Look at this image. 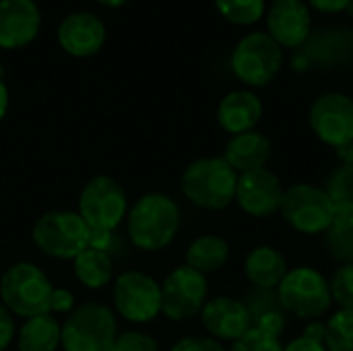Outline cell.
<instances>
[{
	"instance_id": "44dd1931",
	"label": "cell",
	"mask_w": 353,
	"mask_h": 351,
	"mask_svg": "<svg viewBox=\"0 0 353 351\" xmlns=\"http://www.w3.org/2000/svg\"><path fill=\"white\" fill-rule=\"evenodd\" d=\"M244 271L254 288L277 290L288 275V263L283 254L273 246H259L246 257Z\"/></svg>"
},
{
	"instance_id": "5bb4252c",
	"label": "cell",
	"mask_w": 353,
	"mask_h": 351,
	"mask_svg": "<svg viewBox=\"0 0 353 351\" xmlns=\"http://www.w3.org/2000/svg\"><path fill=\"white\" fill-rule=\"evenodd\" d=\"M201 321L213 339L223 341H238L252 329L246 304L230 296L207 300V304L201 310Z\"/></svg>"
},
{
	"instance_id": "e575fe53",
	"label": "cell",
	"mask_w": 353,
	"mask_h": 351,
	"mask_svg": "<svg viewBox=\"0 0 353 351\" xmlns=\"http://www.w3.org/2000/svg\"><path fill=\"white\" fill-rule=\"evenodd\" d=\"M74 306V296L68 290L62 288H54L52 296H50V312H70Z\"/></svg>"
},
{
	"instance_id": "ba28073f",
	"label": "cell",
	"mask_w": 353,
	"mask_h": 351,
	"mask_svg": "<svg viewBox=\"0 0 353 351\" xmlns=\"http://www.w3.org/2000/svg\"><path fill=\"white\" fill-rule=\"evenodd\" d=\"M89 230L114 232L128 215L124 188L110 176L91 178L79 194V211Z\"/></svg>"
},
{
	"instance_id": "cb8c5ba5",
	"label": "cell",
	"mask_w": 353,
	"mask_h": 351,
	"mask_svg": "<svg viewBox=\"0 0 353 351\" xmlns=\"http://www.w3.org/2000/svg\"><path fill=\"white\" fill-rule=\"evenodd\" d=\"M230 259V246L223 238L207 234L196 238L186 250V265L194 271L207 275L219 271Z\"/></svg>"
},
{
	"instance_id": "8d00e7d4",
	"label": "cell",
	"mask_w": 353,
	"mask_h": 351,
	"mask_svg": "<svg viewBox=\"0 0 353 351\" xmlns=\"http://www.w3.org/2000/svg\"><path fill=\"white\" fill-rule=\"evenodd\" d=\"M114 238H112V232H99V230H91L89 234V246L87 248H97V250H105L112 246Z\"/></svg>"
},
{
	"instance_id": "7c38bea8",
	"label": "cell",
	"mask_w": 353,
	"mask_h": 351,
	"mask_svg": "<svg viewBox=\"0 0 353 351\" xmlns=\"http://www.w3.org/2000/svg\"><path fill=\"white\" fill-rule=\"evenodd\" d=\"M310 126L323 143L335 149L353 143V99L339 91L323 93L310 108Z\"/></svg>"
},
{
	"instance_id": "f1b7e54d",
	"label": "cell",
	"mask_w": 353,
	"mask_h": 351,
	"mask_svg": "<svg viewBox=\"0 0 353 351\" xmlns=\"http://www.w3.org/2000/svg\"><path fill=\"white\" fill-rule=\"evenodd\" d=\"M327 250L335 261L353 265V228L352 230H327Z\"/></svg>"
},
{
	"instance_id": "4fadbf2b",
	"label": "cell",
	"mask_w": 353,
	"mask_h": 351,
	"mask_svg": "<svg viewBox=\"0 0 353 351\" xmlns=\"http://www.w3.org/2000/svg\"><path fill=\"white\" fill-rule=\"evenodd\" d=\"M283 188L279 178L267 168L244 172L238 176L236 199L240 209L252 217H271L279 211Z\"/></svg>"
},
{
	"instance_id": "277c9868",
	"label": "cell",
	"mask_w": 353,
	"mask_h": 351,
	"mask_svg": "<svg viewBox=\"0 0 353 351\" xmlns=\"http://www.w3.org/2000/svg\"><path fill=\"white\" fill-rule=\"evenodd\" d=\"M116 337L118 323L114 310L99 302H87L66 317L60 348L64 351H110Z\"/></svg>"
},
{
	"instance_id": "e0dca14e",
	"label": "cell",
	"mask_w": 353,
	"mask_h": 351,
	"mask_svg": "<svg viewBox=\"0 0 353 351\" xmlns=\"http://www.w3.org/2000/svg\"><path fill=\"white\" fill-rule=\"evenodd\" d=\"M105 41V27L99 17L91 12H72L58 27L60 48L77 58L93 56Z\"/></svg>"
},
{
	"instance_id": "74e56055",
	"label": "cell",
	"mask_w": 353,
	"mask_h": 351,
	"mask_svg": "<svg viewBox=\"0 0 353 351\" xmlns=\"http://www.w3.org/2000/svg\"><path fill=\"white\" fill-rule=\"evenodd\" d=\"M283 351H327V348H325V343H316L306 337H298L288 348H283Z\"/></svg>"
},
{
	"instance_id": "7402d4cb",
	"label": "cell",
	"mask_w": 353,
	"mask_h": 351,
	"mask_svg": "<svg viewBox=\"0 0 353 351\" xmlns=\"http://www.w3.org/2000/svg\"><path fill=\"white\" fill-rule=\"evenodd\" d=\"M62 327L54 317L39 314L27 319L17 335L19 351H56L60 348Z\"/></svg>"
},
{
	"instance_id": "4dcf8cb0",
	"label": "cell",
	"mask_w": 353,
	"mask_h": 351,
	"mask_svg": "<svg viewBox=\"0 0 353 351\" xmlns=\"http://www.w3.org/2000/svg\"><path fill=\"white\" fill-rule=\"evenodd\" d=\"M110 351H159V345L143 331H126L116 337V343Z\"/></svg>"
},
{
	"instance_id": "ffe728a7",
	"label": "cell",
	"mask_w": 353,
	"mask_h": 351,
	"mask_svg": "<svg viewBox=\"0 0 353 351\" xmlns=\"http://www.w3.org/2000/svg\"><path fill=\"white\" fill-rule=\"evenodd\" d=\"M246 308L252 321V329L271 335L275 339L281 337L283 329H285V310L279 302L277 290H263V288H254L248 292L246 296Z\"/></svg>"
},
{
	"instance_id": "9a60e30c",
	"label": "cell",
	"mask_w": 353,
	"mask_h": 351,
	"mask_svg": "<svg viewBox=\"0 0 353 351\" xmlns=\"http://www.w3.org/2000/svg\"><path fill=\"white\" fill-rule=\"evenodd\" d=\"M267 29L281 48L300 46L310 33V6L306 0H273L267 8Z\"/></svg>"
},
{
	"instance_id": "ab89813d",
	"label": "cell",
	"mask_w": 353,
	"mask_h": 351,
	"mask_svg": "<svg viewBox=\"0 0 353 351\" xmlns=\"http://www.w3.org/2000/svg\"><path fill=\"white\" fill-rule=\"evenodd\" d=\"M6 110H8V89L2 83V79H0V122L6 116Z\"/></svg>"
},
{
	"instance_id": "3957f363",
	"label": "cell",
	"mask_w": 353,
	"mask_h": 351,
	"mask_svg": "<svg viewBox=\"0 0 353 351\" xmlns=\"http://www.w3.org/2000/svg\"><path fill=\"white\" fill-rule=\"evenodd\" d=\"M50 277L33 263L10 265L0 279V302L10 314L21 319H33L50 312L52 296Z\"/></svg>"
},
{
	"instance_id": "d590c367",
	"label": "cell",
	"mask_w": 353,
	"mask_h": 351,
	"mask_svg": "<svg viewBox=\"0 0 353 351\" xmlns=\"http://www.w3.org/2000/svg\"><path fill=\"white\" fill-rule=\"evenodd\" d=\"M308 4L321 12H327V14H333V12H339V10H345L350 0H308Z\"/></svg>"
},
{
	"instance_id": "d4e9b609",
	"label": "cell",
	"mask_w": 353,
	"mask_h": 351,
	"mask_svg": "<svg viewBox=\"0 0 353 351\" xmlns=\"http://www.w3.org/2000/svg\"><path fill=\"white\" fill-rule=\"evenodd\" d=\"M215 6L234 25H254L267 12L265 0H215Z\"/></svg>"
},
{
	"instance_id": "60d3db41",
	"label": "cell",
	"mask_w": 353,
	"mask_h": 351,
	"mask_svg": "<svg viewBox=\"0 0 353 351\" xmlns=\"http://www.w3.org/2000/svg\"><path fill=\"white\" fill-rule=\"evenodd\" d=\"M337 155L345 161V163H353V143H347L343 147H337Z\"/></svg>"
},
{
	"instance_id": "5b68a950",
	"label": "cell",
	"mask_w": 353,
	"mask_h": 351,
	"mask_svg": "<svg viewBox=\"0 0 353 351\" xmlns=\"http://www.w3.org/2000/svg\"><path fill=\"white\" fill-rule=\"evenodd\" d=\"M89 225L77 211H48L33 225L35 246L52 259H74L89 246Z\"/></svg>"
},
{
	"instance_id": "d6986e66",
	"label": "cell",
	"mask_w": 353,
	"mask_h": 351,
	"mask_svg": "<svg viewBox=\"0 0 353 351\" xmlns=\"http://www.w3.org/2000/svg\"><path fill=\"white\" fill-rule=\"evenodd\" d=\"M269 157H271V141L259 130L234 134L225 147V153H223V159L238 174L265 168Z\"/></svg>"
},
{
	"instance_id": "2e32d148",
	"label": "cell",
	"mask_w": 353,
	"mask_h": 351,
	"mask_svg": "<svg viewBox=\"0 0 353 351\" xmlns=\"http://www.w3.org/2000/svg\"><path fill=\"white\" fill-rule=\"evenodd\" d=\"M41 14L33 0H0V48L17 50L35 39Z\"/></svg>"
},
{
	"instance_id": "d6a6232c",
	"label": "cell",
	"mask_w": 353,
	"mask_h": 351,
	"mask_svg": "<svg viewBox=\"0 0 353 351\" xmlns=\"http://www.w3.org/2000/svg\"><path fill=\"white\" fill-rule=\"evenodd\" d=\"M353 228V203H335L333 219L329 230H352Z\"/></svg>"
},
{
	"instance_id": "7a4b0ae2",
	"label": "cell",
	"mask_w": 353,
	"mask_h": 351,
	"mask_svg": "<svg viewBox=\"0 0 353 351\" xmlns=\"http://www.w3.org/2000/svg\"><path fill=\"white\" fill-rule=\"evenodd\" d=\"M238 172L223 157H203L192 161L182 174L184 197L209 211H221L236 199Z\"/></svg>"
},
{
	"instance_id": "83f0119b",
	"label": "cell",
	"mask_w": 353,
	"mask_h": 351,
	"mask_svg": "<svg viewBox=\"0 0 353 351\" xmlns=\"http://www.w3.org/2000/svg\"><path fill=\"white\" fill-rule=\"evenodd\" d=\"M331 296L341 310H353V265H343L331 279Z\"/></svg>"
},
{
	"instance_id": "4316f807",
	"label": "cell",
	"mask_w": 353,
	"mask_h": 351,
	"mask_svg": "<svg viewBox=\"0 0 353 351\" xmlns=\"http://www.w3.org/2000/svg\"><path fill=\"white\" fill-rule=\"evenodd\" d=\"M325 190L333 203H353V163L337 168L329 176Z\"/></svg>"
},
{
	"instance_id": "ac0fdd59",
	"label": "cell",
	"mask_w": 353,
	"mask_h": 351,
	"mask_svg": "<svg viewBox=\"0 0 353 351\" xmlns=\"http://www.w3.org/2000/svg\"><path fill=\"white\" fill-rule=\"evenodd\" d=\"M263 116V103L256 93L238 89L228 93L217 108V122L230 134H242L254 130Z\"/></svg>"
},
{
	"instance_id": "52a82bcc",
	"label": "cell",
	"mask_w": 353,
	"mask_h": 351,
	"mask_svg": "<svg viewBox=\"0 0 353 351\" xmlns=\"http://www.w3.org/2000/svg\"><path fill=\"white\" fill-rule=\"evenodd\" d=\"M277 296L283 310L298 319H316L325 314L333 302L329 281L312 267L288 271L277 288Z\"/></svg>"
},
{
	"instance_id": "484cf974",
	"label": "cell",
	"mask_w": 353,
	"mask_h": 351,
	"mask_svg": "<svg viewBox=\"0 0 353 351\" xmlns=\"http://www.w3.org/2000/svg\"><path fill=\"white\" fill-rule=\"evenodd\" d=\"M325 327L327 351H353V310H339Z\"/></svg>"
},
{
	"instance_id": "f546056e",
	"label": "cell",
	"mask_w": 353,
	"mask_h": 351,
	"mask_svg": "<svg viewBox=\"0 0 353 351\" xmlns=\"http://www.w3.org/2000/svg\"><path fill=\"white\" fill-rule=\"evenodd\" d=\"M230 351H283V345L279 343V339L250 329L244 337L234 341Z\"/></svg>"
},
{
	"instance_id": "1f68e13d",
	"label": "cell",
	"mask_w": 353,
	"mask_h": 351,
	"mask_svg": "<svg viewBox=\"0 0 353 351\" xmlns=\"http://www.w3.org/2000/svg\"><path fill=\"white\" fill-rule=\"evenodd\" d=\"M170 351H225L213 337H184Z\"/></svg>"
},
{
	"instance_id": "8fae6325",
	"label": "cell",
	"mask_w": 353,
	"mask_h": 351,
	"mask_svg": "<svg viewBox=\"0 0 353 351\" xmlns=\"http://www.w3.org/2000/svg\"><path fill=\"white\" fill-rule=\"evenodd\" d=\"M207 277L188 265L176 267L161 283V314L170 321H190L207 304Z\"/></svg>"
},
{
	"instance_id": "8992f818",
	"label": "cell",
	"mask_w": 353,
	"mask_h": 351,
	"mask_svg": "<svg viewBox=\"0 0 353 351\" xmlns=\"http://www.w3.org/2000/svg\"><path fill=\"white\" fill-rule=\"evenodd\" d=\"M281 66L283 48L267 31H252L244 35L232 52L234 74L250 87L269 85Z\"/></svg>"
},
{
	"instance_id": "836d02e7",
	"label": "cell",
	"mask_w": 353,
	"mask_h": 351,
	"mask_svg": "<svg viewBox=\"0 0 353 351\" xmlns=\"http://www.w3.org/2000/svg\"><path fill=\"white\" fill-rule=\"evenodd\" d=\"M14 339V321L8 308L0 302V351H4Z\"/></svg>"
},
{
	"instance_id": "f35d334b",
	"label": "cell",
	"mask_w": 353,
	"mask_h": 351,
	"mask_svg": "<svg viewBox=\"0 0 353 351\" xmlns=\"http://www.w3.org/2000/svg\"><path fill=\"white\" fill-rule=\"evenodd\" d=\"M325 331H327V327H325L323 323L314 321V323L306 325L302 337H306V339H310V341H316V343H325Z\"/></svg>"
},
{
	"instance_id": "6da1fadb",
	"label": "cell",
	"mask_w": 353,
	"mask_h": 351,
	"mask_svg": "<svg viewBox=\"0 0 353 351\" xmlns=\"http://www.w3.org/2000/svg\"><path fill=\"white\" fill-rule=\"evenodd\" d=\"M180 223L182 217L178 205L161 192L141 197L126 215L132 244L147 252L170 246L180 230Z\"/></svg>"
},
{
	"instance_id": "b9f144b4",
	"label": "cell",
	"mask_w": 353,
	"mask_h": 351,
	"mask_svg": "<svg viewBox=\"0 0 353 351\" xmlns=\"http://www.w3.org/2000/svg\"><path fill=\"white\" fill-rule=\"evenodd\" d=\"M99 4H103V6H122V4H126L128 0H97Z\"/></svg>"
},
{
	"instance_id": "30bf717a",
	"label": "cell",
	"mask_w": 353,
	"mask_h": 351,
	"mask_svg": "<svg viewBox=\"0 0 353 351\" xmlns=\"http://www.w3.org/2000/svg\"><path fill=\"white\" fill-rule=\"evenodd\" d=\"M116 312L128 323L145 325L161 314V285L141 271H124L114 281Z\"/></svg>"
},
{
	"instance_id": "9c48e42d",
	"label": "cell",
	"mask_w": 353,
	"mask_h": 351,
	"mask_svg": "<svg viewBox=\"0 0 353 351\" xmlns=\"http://www.w3.org/2000/svg\"><path fill=\"white\" fill-rule=\"evenodd\" d=\"M335 203L325 188L314 184H296L283 190L281 215L283 219L302 234H321L331 228Z\"/></svg>"
},
{
	"instance_id": "603a6c76",
	"label": "cell",
	"mask_w": 353,
	"mask_h": 351,
	"mask_svg": "<svg viewBox=\"0 0 353 351\" xmlns=\"http://www.w3.org/2000/svg\"><path fill=\"white\" fill-rule=\"evenodd\" d=\"M77 279L89 290H101L114 281V261L110 252L97 248H85L72 259Z\"/></svg>"
},
{
	"instance_id": "7bdbcfd3",
	"label": "cell",
	"mask_w": 353,
	"mask_h": 351,
	"mask_svg": "<svg viewBox=\"0 0 353 351\" xmlns=\"http://www.w3.org/2000/svg\"><path fill=\"white\" fill-rule=\"evenodd\" d=\"M345 10H347V14H350V17H353V0H350V4H347V8H345Z\"/></svg>"
}]
</instances>
